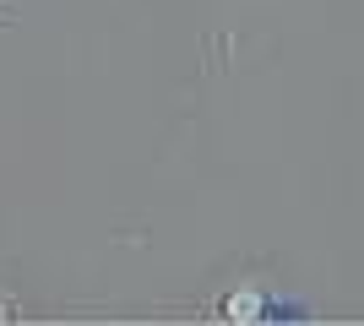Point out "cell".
Returning <instances> with one entry per match:
<instances>
[{
	"label": "cell",
	"mask_w": 364,
	"mask_h": 326,
	"mask_svg": "<svg viewBox=\"0 0 364 326\" xmlns=\"http://www.w3.org/2000/svg\"><path fill=\"white\" fill-rule=\"evenodd\" d=\"M228 315H234V321H261V315H267V299L261 294H234L228 299Z\"/></svg>",
	"instance_id": "cell-1"
}]
</instances>
